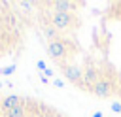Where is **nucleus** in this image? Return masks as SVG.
I'll use <instances>...</instances> for the list:
<instances>
[{
  "label": "nucleus",
  "mask_w": 121,
  "mask_h": 117,
  "mask_svg": "<svg viewBox=\"0 0 121 117\" xmlns=\"http://www.w3.org/2000/svg\"><path fill=\"white\" fill-rule=\"evenodd\" d=\"M112 89H113V83L108 79V77H102L95 87H93V94L95 96H98V98H106V96H110L112 94Z\"/></svg>",
  "instance_id": "obj_4"
},
{
  "label": "nucleus",
  "mask_w": 121,
  "mask_h": 117,
  "mask_svg": "<svg viewBox=\"0 0 121 117\" xmlns=\"http://www.w3.org/2000/svg\"><path fill=\"white\" fill-rule=\"evenodd\" d=\"M112 111H115V113H121V102H112Z\"/></svg>",
  "instance_id": "obj_13"
},
{
  "label": "nucleus",
  "mask_w": 121,
  "mask_h": 117,
  "mask_svg": "<svg viewBox=\"0 0 121 117\" xmlns=\"http://www.w3.org/2000/svg\"><path fill=\"white\" fill-rule=\"evenodd\" d=\"M43 117H59V115H55V113H51V111H49V113H45Z\"/></svg>",
  "instance_id": "obj_18"
},
{
  "label": "nucleus",
  "mask_w": 121,
  "mask_h": 117,
  "mask_svg": "<svg viewBox=\"0 0 121 117\" xmlns=\"http://www.w3.org/2000/svg\"><path fill=\"white\" fill-rule=\"evenodd\" d=\"M93 117H104V115H102V111H95V113H93Z\"/></svg>",
  "instance_id": "obj_17"
},
{
  "label": "nucleus",
  "mask_w": 121,
  "mask_h": 117,
  "mask_svg": "<svg viewBox=\"0 0 121 117\" xmlns=\"http://www.w3.org/2000/svg\"><path fill=\"white\" fill-rule=\"evenodd\" d=\"M98 81H100L98 70L93 68V66H89V68L83 70V79H81V83H79L78 87H79V89H85V91H93V87H95Z\"/></svg>",
  "instance_id": "obj_2"
},
{
  "label": "nucleus",
  "mask_w": 121,
  "mask_h": 117,
  "mask_svg": "<svg viewBox=\"0 0 121 117\" xmlns=\"http://www.w3.org/2000/svg\"><path fill=\"white\" fill-rule=\"evenodd\" d=\"M0 104H2L4 109H13V108H17V106H23L25 100H23V96H19V94H9V96H4V98L0 100Z\"/></svg>",
  "instance_id": "obj_7"
},
{
  "label": "nucleus",
  "mask_w": 121,
  "mask_h": 117,
  "mask_svg": "<svg viewBox=\"0 0 121 117\" xmlns=\"http://www.w3.org/2000/svg\"><path fill=\"white\" fill-rule=\"evenodd\" d=\"M36 66H38V68H40V70H45V68H47V66H45V62H43V60H38V62H36Z\"/></svg>",
  "instance_id": "obj_16"
},
{
  "label": "nucleus",
  "mask_w": 121,
  "mask_h": 117,
  "mask_svg": "<svg viewBox=\"0 0 121 117\" xmlns=\"http://www.w3.org/2000/svg\"><path fill=\"white\" fill-rule=\"evenodd\" d=\"M47 55H49L51 58H55V60H62V58L66 57V45H64V42H60V40H51V42L47 43Z\"/></svg>",
  "instance_id": "obj_3"
},
{
  "label": "nucleus",
  "mask_w": 121,
  "mask_h": 117,
  "mask_svg": "<svg viewBox=\"0 0 121 117\" xmlns=\"http://www.w3.org/2000/svg\"><path fill=\"white\" fill-rule=\"evenodd\" d=\"M17 6L21 8V11H23L25 15H28V13L32 11V8H34V4H32V2H26V0H21V2L17 4Z\"/></svg>",
  "instance_id": "obj_11"
},
{
  "label": "nucleus",
  "mask_w": 121,
  "mask_h": 117,
  "mask_svg": "<svg viewBox=\"0 0 121 117\" xmlns=\"http://www.w3.org/2000/svg\"><path fill=\"white\" fill-rule=\"evenodd\" d=\"M43 75H45V77H53V70H51V68H45V70H43Z\"/></svg>",
  "instance_id": "obj_15"
},
{
  "label": "nucleus",
  "mask_w": 121,
  "mask_h": 117,
  "mask_svg": "<svg viewBox=\"0 0 121 117\" xmlns=\"http://www.w3.org/2000/svg\"><path fill=\"white\" fill-rule=\"evenodd\" d=\"M43 34H45V38L51 42V40H59L57 36H59V32H57V28L53 26V25H45L43 26Z\"/></svg>",
  "instance_id": "obj_10"
},
{
  "label": "nucleus",
  "mask_w": 121,
  "mask_h": 117,
  "mask_svg": "<svg viewBox=\"0 0 121 117\" xmlns=\"http://www.w3.org/2000/svg\"><path fill=\"white\" fill-rule=\"evenodd\" d=\"M53 87H57V89H62V87H64V83H62L60 79H55V77H53Z\"/></svg>",
  "instance_id": "obj_14"
},
{
  "label": "nucleus",
  "mask_w": 121,
  "mask_h": 117,
  "mask_svg": "<svg viewBox=\"0 0 121 117\" xmlns=\"http://www.w3.org/2000/svg\"><path fill=\"white\" fill-rule=\"evenodd\" d=\"M62 75H64L68 81L76 83V85H79V83H81V79H83V72H81L78 66H64Z\"/></svg>",
  "instance_id": "obj_5"
},
{
  "label": "nucleus",
  "mask_w": 121,
  "mask_h": 117,
  "mask_svg": "<svg viewBox=\"0 0 121 117\" xmlns=\"http://www.w3.org/2000/svg\"><path fill=\"white\" fill-rule=\"evenodd\" d=\"M13 72H15V64H9V66H4V68L0 70V74H2V75H11Z\"/></svg>",
  "instance_id": "obj_12"
},
{
  "label": "nucleus",
  "mask_w": 121,
  "mask_h": 117,
  "mask_svg": "<svg viewBox=\"0 0 121 117\" xmlns=\"http://www.w3.org/2000/svg\"><path fill=\"white\" fill-rule=\"evenodd\" d=\"M0 87H2V83H0Z\"/></svg>",
  "instance_id": "obj_19"
},
{
  "label": "nucleus",
  "mask_w": 121,
  "mask_h": 117,
  "mask_svg": "<svg viewBox=\"0 0 121 117\" xmlns=\"http://www.w3.org/2000/svg\"><path fill=\"white\" fill-rule=\"evenodd\" d=\"M76 23V19L72 17V13H62V11H53L51 13V25L57 28V30H62V28H68Z\"/></svg>",
  "instance_id": "obj_1"
},
{
  "label": "nucleus",
  "mask_w": 121,
  "mask_h": 117,
  "mask_svg": "<svg viewBox=\"0 0 121 117\" xmlns=\"http://www.w3.org/2000/svg\"><path fill=\"white\" fill-rule=\"evenodd\" d=\"M4 25H6L8 28L15 30V28L19 26V19H17V15H15L13 11H8V13L4 15Z\"/></svg>",
  "instance_id": "obj_8"
},
{
  "label": "nucleus",
  "mask_w": 121,
  "mask_h": 117,
  "mask_svg": "<svg viewBox=\"0 0 121 117\" xmlns=\"http://www.w3.org/2000/svg\"><path fill=\"white\" fill-rule=\"evenodd\" d=\"M4 117H26L25 104H23V106H17V108H13V109H6V111H4Z\"/></svg>",
  "instance_id": "obj_9"
},
{
  "label": "nucleus",
  "mask_w": 121,
  "mask_h": 117,
  "mask_svg": "<svg viewBox=\"0 0 121 117\" xmlns=\"http://www.w3.org/2000/svg\"><path fill=\"white\" fill-rule=\"evenodd\" d=\"M49 6H51L55 11L70 13V11H76V8H78L79 4H78V2H68V0H55V2H49Z\"/></svg>",
  "instance_id": "obj_6"
}]
</instances>
